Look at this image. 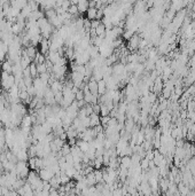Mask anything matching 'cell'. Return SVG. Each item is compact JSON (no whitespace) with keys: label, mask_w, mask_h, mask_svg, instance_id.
Masks as SVG:
<instances>
[{"label":"cell","mask_w":195,"mask_h":196,"mask_svg":"<svg viewBox=\"0 0 195 196\" xmlns=\"http://www.w3.org/2000/svg\"><path fill=\"white\" fill-rule=\"evenodd\" d=\"M100 115H98V113H93L91 116H90V119H91V124H90V127H95V126H98V125H100Z\"/></svg>","instance_id":"4"},{"label":"cell","mask_w":195,"mask_h":196,"mask_svg":"<svg viewBox=\"0 0 195 196\" xmlns=\"http://www.w3.org/2000/svg\"><path fill=\"white\" fill-rule=\"evenodd\" d=\"M100 109H101V106H100L99 103L93 104V113H98V115H100Z\"/></svg>","instance_id":"16"},{"label":"cell","mask_w":195,"mask_h":196,"mask_svg":"<svg viewBox=\"0 0 195 196\" xmlns=\"http://www.w3.org/2000/svg\"><path fill=\"white\" fill-rule=\"evenodd\" d=\"M149 159H147V158L145 157V158H142L141 159V162H140V166H141V168L142 170H148L149 168Z\"/></svg>","instance_id":"12"},{"label":"cell","mask_w":195,"mask_h":196,"mask_svg":"<svg viewBox=\"0 0 195 196\" xmlns=\"http://www.w3.org/2000/svg\"><path fill=\"white\" fill-rule=\"evenodd\" d=\"M77 8H78V13L83 14L87 12L89 9V1H84V0H79L78 5H77Z\"/></svg>","instance_id":"7"},{"label":"cell","mask_w":195,"mask_h":196,"mask_svg":"<svg viewBox=\"0 0 195 196\" xmlns=\"http://www.w3.org/2000/svg\"><path fill=\"white\" fill-rule=\"evenodd\" d=\"M39 48H40V54L47 55L49 53V39L41 38L40 43H39Z\"/></svg>","instance_id":"2"},{"label":"cell","mask_w":195,"mask_h":196,"mask_svg":"<svg viewBox=\"0 0 195 196\" xmlns=\"http://www.w3.org/2000/svg\"><path fill=\"white\" fill-rule=\"evenodd\" d=\"M192 10L193 12H195V1L193 3V6H192Z\"/></svg>","instance_id":"18"},{"label":"cell","mask_w":195,"mask_h":196,"mask_svg":"<svg viewBox=\"0 0 195 196\" xmlns=\"http://www.w3.org/2000/svg\"><path fill=\"white\" fill-rule=\"evenodd\" d=\"M1 69H3V71L5 72H8V73H12V69H13V64L10 63L9 61H5L1 63Z\"/></svg>","instance_id":"10"},{"label":"cell","mask_w":195,"mask_h":196,"mask_svg":"<svg viewBox=\"0 0 195 196\" xmlns=\"http://www.w3.org/2000/svg\"><path fill=\"white\" fill-rule=\"evenodd\" d=\"M29 68H30V73H31V77L32 78H36V77H38V71H37V64L34 63V62H32L30 65H29Z\"/></svg>","instance_id":"11"},{"label":"cell","mask_w":195,"mask_h":196,"mask_svg":"<svg viewBox=\"0 0 195 196\" xmlns=\"http://www.w3.org/2000/svg\"><path fill=\"white\" fill-rule=\"evenodd\" d=\"M140 37L138 36V34H133L132 36V38H131L130 40H129V48H131V49H133V48H137L139 47V44H140Z\"/></svg>","instance_id":"3"},{"label":"cell","mask_w":195,"mask_h":196,"mask_svg":"<svg viewBox=\"0 0 195 196\" xmlns=\"http://www.w3.org/2000/svg\"><path fill=\"white\" fill-rule=\"evenodd\" d=\"M96 12L98 9L96 8H92V7H89V9L86 12V18L90 21H94L96 20Z\"/></svg>","instance_id":"9"},{"label":"cell","mask_w":195,"mask_h":196,"mask_svg":"<svg viewBox=\"0 0 195 196\" xmlns=\"http://www.w3.org/2000/svg\"><path fill=\"white\" fill-rule=\"evenodd\" d=\"M37 71H38V76L41 75V73H45V72H47V67L46 64H37Z\"/></svg>","instance_id":"13"},{"label":"cell","mask_w":195,"mask_h":196,"mask_svg":"<svg viewBox=\"0 0 195 196\" xmlns=\"http://www.w3.org/2000/svg\"><path fill=\"white\" fill-rule=\"evenodd\" d=\"M87 86H89L90 92L92 93V94H98V82L94 80L92 77L90 79V82L87 83Z\"/></svg>","instance_id":"5"},{"label":"cell","mask_w":195,"mask_h":196,"mask_svg":"<svg viewBox=\"0 0 195 196\" xmlns=\"http://www.w3.org/2000/svg\"><path fill=\"white\" fill-rule=\"evenodd\" d=\"M27 77H31L30 68H29V67L25 68V69H23V78H27Z\"/></svg>","instance_id":"17"},{"label":"cell","mask_w":195,"mask_h":196,"mask_svg":"<svg viewBox=\"0 0 195 196\" xmlns=\"http://www.w3.org/2000/svg\"><path fill=\"white\" fill-rule=\"evenodd\" d=\"M24 52H25V54H27L28 56H29V58L32 60V61H33L34 58H36V55H37V49H36V48H34V46H32V45L25 48V49H24Z\"/></svg>","instance_id":"8"},{"label":"cell","mask_w":195,"mask_h":196,"mask_svg":"<svg viewBox=\"0 0 195 196\" xmlns=\"http://www.w3.org/2000/svg\"><path fill=\"white\" fill-rule=\"evenodd\" d=\"M100 23H101V21H98V20L91 21V29H94V30H95L96 28L100 25Z\"/></svg>","instance_id":"15"},{"label":"cell","mask_w":195,"mask_h":196,"mask_svg":"<svg viewBox=\"0 0 195 196\" xmlns=\"http://www.w3.org/2000/svg\"><path fill=\"white\" fill-rule=\"evenodd\" d=\"M54 175H55L54 173H53L48 168H44L43 170L39 171V177H40L41 180L45 182H48L53 177H54Z\"/></svg>","instance_id":"1"},{"label":"cell","mask_w":195,"mask_h":196,"mask_svg":"<svg viewBox=\"0 0 195 196\" xmlns=\"http://www.w3.org/2000/svg\"><path fill=\"white\" fill-rule=\"evenodd\" d=\"M84 100V92L82 89H78L76 93V101H83Z\"/></svg>","instance_id":"14"},{"label":"cell","mask_w":195,"mask_h":196,"mask_svg":"<svg viewBox=\"0 0 195 196\" xmlns=\"http://www.w3.org/2000/svg\"><path fill=\"white\" fill-rule=\"evenodd\" d=\"M106 92H107V84L106 80L102 79V80L98 82V94L101 96L103 94H106Z\"/></svg>","instance_id":"6"}]
</instances>
